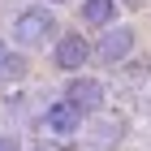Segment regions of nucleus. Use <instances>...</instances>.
Here are the masks:
<instances>
[{
    "mask_svg": "<svg viewBox=\"0 0 151 151\" xmlns=\"http://www.w3.org/2000/svg\"><path fill=\"white\" fill-rule=\"evenodd\" d=\"M52 30H56V17H52L47 4H30V9H22L17 17H13V43H17V47H39V43H47Z\"/></svg>",
    "mask_w": 151,
    "mask_h": 151,
    "instance_id": "obj_1",
    "label": "nucleus"
},
{
    "mask_svg": "<svg viewBox=\"0 0 151 151\" xmlns=\"http://www.w3.org/2000/svg\"><path fill=\"white\" fill-rule=\"evenodd\" d=\"M104 99H108V91H104L99 78H91V73H69V82H65V104L78 116H95L104 108Z\"/></svg>",
    "mask_w": 151,
    "mask_h": 151,
    "instance_id": "obj_2",
    "label": "nucleus"
},
{
    "mask_svg": "<svg viewBox=\"0 0 151 151\" xmlns=\"http://www.w3.org/2000/svg\"><path fill=\"white\" fill-rule=\"evenodd\" d=\"M86 60H91V39H86V35L69 30V35L56 39V47H52V65H56L60 73H82Z\"/></svg>",
    "mask_w": 151,
    "mask_h": 151,
    "instance_id": "obj_3",
    "label": "nucleus"
},
{
    "mask_svg": "<svg viewBox=\"0 0 151 151\" xmlns=\"http://www.w3.org/2000/svg\"><path fill=\"white\" fill-rule=\"evenodd\" d=\"M134 52V30L129 26H104V35H99V43L91 47V56H99L104 65H121V60Z\"/></svg>",
    "mask_w": 151,
    "mask_h": 151,
    "instance_id": "obj_4",
    "label": "nucleus"
},
{
    "mask_svg": "<svg viewBox=\"0 0 151 151\" xmlns=\"http://www.w3.org/2000/svg\"><path fill=\"white\" fill-rule=\"evenodd\" d=\"M78 125H82V116L73 112L65 99L47 104V112H43V129H47V138H73V134H78Z\"/></svg>",
    "mask_w": 151,
    "mask_h": 151,
    "instance_id": "obj_5",
    "label": "nucleus"
},
{
    "mask_svg": "<svg viewBox=\"0 0 151 151\" xmlns=\"http://www.w3.org/2000/svg\"><path fill=\"white\" fill-rule=\"evenodd\" d=\"M82 22L91 30H104L116 22V0H82Z\"/></svg>",
    "mask_w": 151,
    "mask_h": 151,
    "instance_id": "obj_6",
    "label": "nucleus"
},
{
    "mask_svg": "<svg viewBox=\"0 0 151 151\" xmlns=\"http://www.w3.org/2000/svg\"><path fill=\"white\" fill-rule=\"evenodd\" d=\"M0 151H22V138L17 134H0Z\"/></svg>",
    "mask_w": 151,
    "mask_h": 151,
    "instance_id": "obj_7",
    "label": "nucleus"
},
{
    "mask_svg": "<svg viewBox=\"0 0 151 151\" xmlns=\"http://www.w3.org/2000/svg\"><path fill=\"white\" fill-rule=\"evenodd\" d=\"M4 65H9V47L0 43V73H4Z\"/></svg>",
    "mask_w": 151,
    "mask_h": 151,
    "instance_id": "obj_8",
    "label": "nucleus"
},
{
    "mask_svg": "<svg viewBox=\"0 0 151 151\" xmlns=\"http://www.w3.org/2000/svg\"><path fill=\"white\" fill-rule=\"evenodd\" d=\"M30 151H60L56 142H39V147H30Z\"/></svg>",
    "mask_w": 151,
    "mask_h": 151,
    "instance_id": "obj_9",
    "label": "nucleus"
},
{
    "mask_svg": "<svg viewBox=\"0 0 151 151\" xmlns=\"http://www.w3.org/2000/svg\"><path fill=\"white\" fill-rule=\"evenodd\" d=\"M52 4H69V0H52Z\"/></svg>",
    "mask_w": 151,
    "mask_h": 151,
    "instance_id": "obj_10",
    "label": "nucleus"
},
{
    "mask_svg": "<svg viewBox=\"0 0 151 151\" xmlns=\"http://www.w3.org/2000/svg\"><path fill=\"white\" fill-rule=\"evenodd\" d=\"M125 4H142V0H125Z\"/></svg>",
    "mask_w": 151,
    "mask_h": 151,
    "instance_id": "obj_11",
    "label": "nucleus"
}]
</instances>
